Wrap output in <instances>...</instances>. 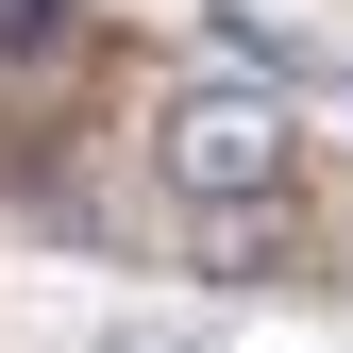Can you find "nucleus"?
Wrapping results in <instances>:
<instances>
[{
  "label": "nucleus",
  "instance_id": "f257e3e1",
  "mask_svg": "<svg viewBox=\"0 0 353 353\" xmlns=\"http://www.w3.org/2000/svg\"><path fill=\"white\" fill-rule=\"evenodd\" d=\"M152 185L185 202H270L286 185V84H202V101L152 118Z\"/></svg>",
  "mask_w": 353,
  "mask_h": 353
},
{
  "label": "nucleus",
  "instance_id": "f03ea898",
  "mask_svg": "<svg viewBox=\"0 0 353 353\" xmlns=\"http://www.w3.org/2000/svg\"><path fill=\"white\" fill-rule=\"evenodd\" d=\"M51 34H68V0H0V68H17V51H51Z\"/></svg>",
  "mask_w": 353,
  "mask_h": 353
},
{
  "label": "nucleus",
  "instance_id": "7ed1b4c3",
  "mask_svg": "<svg viewBox=\"0 0 353 353\" xmlns=\"http://www.w3.org/2000/svg\"><path fill=\"white\" fill-rule=\"evenodd\" d=\"M118 353H135V336H118Z\"/></svg>",
  "mask_w": 353,
  "mask_h": 353
}]
</instances>
